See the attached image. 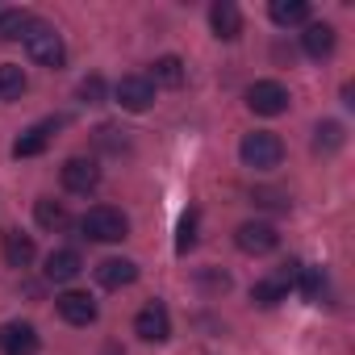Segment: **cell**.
<instances>
[{"mask_svg": "<svg viewBox=\"0 0 355 355\" xmlns=\"http://www.w3.org/2000/svg\"><path fill=\"white\" fill-rule=\"evenodd\" d=\"M21 38H26V51H30L34 63L51 67V71H59V67L67 63V46H63V34H59L55 26H46V21H30V30H26Z\"/></svg>", "mask_w": 355, "mask_h": 355, "instance_id": "1", "label": "cell"}, {"mask_svg": "<svg viewBox=\"0 0 355 355\" xmlns=\"http://www.w3.org/2000/svg\"><path fill=\"white\" fill-rule=\"evenodd\" d=\"M239 155H243L247 167L272 171V167H280V159H284V142H280V134H272V130H251V134L243 138Z\"/></svg>", "mask_w": 355, "mask_h": 355, "instance_id": "2", "label": "cell"}, {"mask_svg": "<svg viewBox=\"0 0 355 355\" xmlns=\"http://www.w3.org/2000/svg\"><path fill=\"white\" fill-rule=\"evenodd\" d=\"M80 230H84V239H92V243H121V239L130 234V222H125L121 209L96 205V209H88V214L80 218Z\"/></svg>", "mask_w": 355, "mask_h": 355, "instance_id": "3", "label": "cell"}, {"mask_svg": "<svg viewBox=\"0 0 355 355\" xmlns=\"http://www.w3.org/2000/svg\"><path fill=\"white\" fill-rule=\"evenodd\" d=\"M288 88L280 84V80H255L251 88H247V109L251 113H259V117H280L284 109H288Z\"/></svg>", "mask_w": 355, "mask_h": 355, "instance_id": "4", "label": "cell"}, {"mask_svg": "<svg viewBox=\"0 0 355 355\" xmlns=\"http://www.w3.org/2000/svg\"><path fill=\"white\" fill-rule=\"evenodd\" d=\"M234 243H239V251H247V255H272V251L280 247V234H276L272 222H243V226L234 230Z\"/></svg>", "mask_w": 355, "mask_h": 355, "instance_id": "5", "label": "cell"}, {"mask_svg": "<svg viewBox=\"0 0 355 355\" xmlns=\"http://www.w3.org/2000/svg\"><path fill=\"white\" fill-rule=\"evenodd\" d=\"M113 96H117L121 109H130V113H146V109L155 105V84H150L146 76H125V80L113 88Z\"/></svg>", "mask_w": 355, "mask_h": 355, "instance_id": "6", "label": "cell"}, {"mask_svg": "<svg viewBox=\"0 0 355 355\" xmlns=\"http://www.w3.org/2000/svg\"><path fill=\"white\" fill-rule=\"evenodd\" d=\"M55 309H59V318L71 322V326H92V322H96V301H92L88 293H76V288L59 293V297H55Z\"/></svg>", "mask_w": 355, "mask_h": 355, "instance_id": "7", "label": "cell"}, {"mask_svg": "<svg viewBox=\"0 0 355 355\" xmlns=\"http://www.w3.org/2000/svg\"><path fill=\"white\" fill-rule=\"evenodd\" d=\"M134 334L146 338V343H163L171 334V318H167V305L163 301H150L146 309H138L134 318Z\"/></svg>", "mask_w": 355, "mask_h": 355, "instance_id": "8", "label": "cell"}, {"mask_svg": "<svg viewBox=\"0 0 355 355\" xmlns=\"http://www.w3.org/2000/svg\"><path fill=\"white\" fill-rule=\"evenodd\" d=\"M59 175H63V189H67V193H92V189L101 184V167H96L92 159H84V155L67 159Z\"/></svg>", "mask_w": 355, "mask_h": 355, "instance_id": "9", "label": "cell"}, {"mask_svg": "<svg viewBox=\"0 0 355 355\" xmlns=\"http://www.w3.org/2000/svg\"><path fill=\"white\" fill-rule=\"evenodd\" d=\"M0 351H5V355H34L38 351V330L30 322L0 326Z\"/></svg>", "mask_w": 355, "mask_h": 355, "instance_id": "10", "label": "cell"}, {"mask_svg": "<svg viewBox=\"0 0 355 355\" xmlns=\"http://www.w3.org/2000/svg\"><path fill=\"white\" fill-rule=\"evenodd\" d=\"M209 26H214V34H218L222 42H234V38L243 34V13H239V5L218 0V5L209 9Z\"/></svg>", "mask_w": 355, "mask_h": 355, "instance_id": "11", "label": "cell"}, {"mask_svg": "<svg viewBox=\"0 0 355 355\" xmlns=\"http://www.w3.org/2000/svg\"><path fill=\"white\" fill-rule=\"evenodd\" d=\"M80 272H84V259H80V251L63 247V251H51V255H46V280H55V284H67V280H76Z\"/></svg>", "mask_w": 355, "mask_h": 355, "instance_id": "12", "label": "cell"}, {"mask_svg": "<svg viewBox=\"0 0 355 355\" xmlns=\"http://www.w3.org/2000/svg\"><path fill=\"white\" fill-rule=\"evenodd\" d=\"M138 280V263L134 259H105L96 263V284L101 288H125Z\"/></svg>", "mask_w": 355, "mask_h": 355, "instance_id": "13", "label": "cell"}, {"mask_svg": "<svg viewBox=\"0 0 355 355\" xmlns=\"http://www.w3.org/2000/svg\"><path fill=\"white\" fill-rule=\"evenodd\" d=\"M34 255H38V247H34L30 234H21V230H5V263H9V268H30Z\"/></svg>", "mask_w": 355, "mask_h": 355, "instance_id": "14", "label": "cell"}, {"mask_svg": "<svg viewBox=\"0 0 355 355\" xmlns=\"http://www.w3.org/2000/svg\"><path fill=\"white\" fill-rule=\"evenodd\" d=\"M150 84H163V88H180L184 84V59L180 55H159L150 63Z\"/></svg>", "mask_w": 355, "mask_h": 355, "instance_id": "15", "label": "cell"}, {"mask_svg": "<svg viewBox=\"0 0 355 355\" xmlns=\"http://www.w3.org/2000/svg\"><path fill=\"white\" fill-rule=\"evenodd\" d=\"M301 46H305V55H309V59H326V55L334 51V26H326V21H313V26H305V34H301Z\"/></svg>", "mask_w": 355, "mask_h": 355, "instance_id": "16", "label": "cell"}, {"mask_svg": "<svg viewBox=\"0 0 355 355\" xmlns=\"http://www.w3.org/2000/svg\"><path fill=\"white\" fill-rule=\"evenodd\" d=\"M34 218H38V226H42V230H67V226H71L67 205H63V201H51V197H38Z\"/></svg>", "mask_w": 355, "mask_h": 355, "instance_id": "17", "label": "cell"}, {"mask_svg": "<svg viewBox=\"0 0 355 355\" xmlns=\"http://www.w3.org/2000/svg\"><path fill=\"white\" fill-rule=\"evenodd\" d=\"M268 13H272V21L284 26V30L309 21V5H305V0H272V9H268Z\"/></svg>", "mask_w": 355, "mask_h": 355, "instance_id": "18", "label": "cell"}, {"mask_svg": "<svg viewBox=\"0 0 355 355\" xmlns=\"http://www.w3.org/2000/svg\"><path fill=\"white\" fill-rule=\"evenodd\" d=\"M26 88H30V80L17 63H0V101H21Z\"/></svg>", "mask_w": 355, "mask_h": 355, "instance_id": "19", "label": "cell"}, {"mask_svg": "<svg viewBox=\"0 0 355 355\" xmlns=\"http://www.w3.org/2000/svg\"><path fill=\"white\" fill-rule=\"evenodd\" d=\"M46 142H51V125H34V130H26V134L13 142V155H17V159H34V155L46 150Z\"/></svg>", "mask_w": 355, "mask_h": 355, "instance_id": "20", "label": "cell"}, {"mask_svg": "<svg viewBox=\"0 0 355 355\" xmlns=\"http://www.w3.org/2000/svg\"><path fill=\"white\" fill-rule=\"evenodd\" d=\"M297 288H301L305 301H322V293H326V276H322V268L301 263V272H297Z\"/></svg>", "mask_w": 355, "mask_h": 355, "instance_id": "21", "label": "cell"}, {"mask_svg": "<svg viewBox=\"0 0 355 355\" xmlns=\"http://www.w3.org/2000/svg\"><path fill=\"white\" fill-rule=\"evenodd\" d=\"M284 297H288V288H284L276 276H272V280H259V284H251V301H255V305H263V309L280 305Z\"/></svg>", "mask_w": 355, "mask_h": 355, "instance_id": "22", "label": "cell"}, {"mask_svg": "<svg viewBox=\"0 0 355 355\" xmlns=\"http://www.w3.org/2000/svg\"><path fill=\"white\" fill-rule=\"evenodd\" d=\"M30 13L26 9H9V13H0V42H9V38H21L30 30Z\"/></svg>", "mask_w": 355, "mask_h": 355, "instance_id": "23", "label": "cell"}, {"mask_svg": "<svg viewBox=\"0 0 355 355\" xmlns=\"http://www.w3.org/2000/svg\"><path fill=\"white\" fill-rule=\"evenodd\" d=\"M197 247V214L189 209L184 218H180V230H175V251H180V255H189Z\"/></svg>", "mask_w": 355, "mask_h": 355, "instance_id": "24", "label": "cell"}, {"mask_svg": "<svg viewBox=\"0 0 355 355\" xmlns=\"http://www.w3.org/2000/svg\"><path fill=\"white\" fill-rule=\"evenodd\" d=\"M343 138H347V134H343V125H338V121H322V125H318L313 146H318V150H338V146H343Z\"/></svg>", "mask_w": 355, "mask_h": 355, "instance_id": "25", "label": "cell"}, {"mask_svg": "<svg viewBox=\"0 0 355 355\" xmlns=\"http://www.w3.org/2000/svg\"><path fill=\"white\" fill-rule=\"evenodd\" d=\"M80 101H84V105H101V101H105V80H101V76L80 80Z\"/></svg>", "mask_w": 355, "mask_h": 355, "instance_id": "26", "label": "cell"}, {"mask_svg": "<svg viewBox=\"0 0 355 355\" xmlns=\"http://www.w3.org/2000/svg\"><path fill=\"white\" fill-rule=\"evenodd\" d=\"M255 205H263V209H284V214H288V197H284V193H272V189H259V193H255Z\"/></svg>", "mask_w": 355, "mask_h": 355, "instance_id": "27", "label": "cell"}, {"mask_svg": "<svg viewBox=\"0 0 355 355\" xmlns=\"http://www.w3.org/2000/svg\"><path fill=\"white\" fill-rule=\"evenodd\" d=\"M117 134H125V130L101 125V130H96V142H101V146H109V150H125V138H117Z\"/></svg>", "mask_w": 355, "mask_h": 355, "instance_id": "28", "label": "cell"}, {"mask_svg": "<svg viewBox=\"0 0 355 355\" xmlns=\"http://www.w3.org/2000/svg\"><path fill=\"white\" fill-rule=\"evenodd\" d=\"M105 355H121V351H117V347H105Z\"/></svg>", "mask_w": 355, "mask_h": 355, "instance_id": "29", "label": "cell"}]
</instances>
